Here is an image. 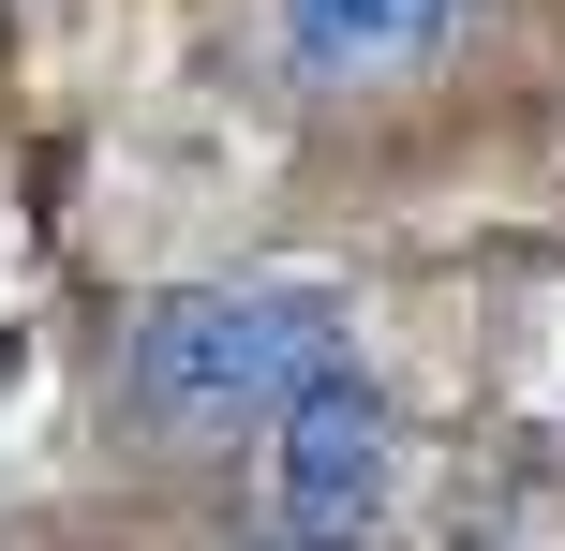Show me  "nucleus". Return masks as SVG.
Returning <instances> with one entry per match:
<instances>
[{
	"instance_id": "f257e3e1",
	"label": "nucleus",
	"mask_w": 565,
	"mask_h": 551,
	"mask_svg": "<svg viewBox=\"0 0 565 551\" xmlns=\"http://www.w3.org/2000/svg\"><path fill=\"white\" fill-rule=\"evenodd\" d=\"M312 373H342V298H328V284H194V298H149V328L119 343V403H135V433L282 417Z\"/></svg>"
},
{
	"instance_id": "7ed1b4c3",
	"label": "nucleus",
	"mask_w": 565,
	"mask_h": 551,
	"mask_svg": "<svg viewBox=\"0 0 565 551\" xmlns=\"http://www.w3.org/2000/svg\"><path fill=\"white\" fill-rule=\"evenodd\" d=\"M431 30H447V0H282V45H298L312 75H387Z\"/></svg>"
},
{
	"instance_id": "f03ea898",
	"label": "nucleus",
	"mask_w": 565,
	"mask_h": 551,
	"mask_svg": "<svg viewBox=\"0 0 565 551\" xmlns=\"http://www.w3.org/2000/svg\"><path fill=\"white\" fill-rule=\"evenodd\" d=\"M387 477H402V433H387V403H372V373L342 358V373H312L298 403H282V447H268V522L298 537V551H342L387 507Z\"/></svg>"
}]
</instances>
